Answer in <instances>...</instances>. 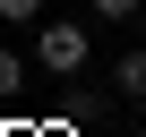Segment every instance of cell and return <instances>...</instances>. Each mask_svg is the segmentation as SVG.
I'll list each match as a JSON object with an SVG mask.
<instances>
[{"label": "cell", "mask_w": 146, "mask_h": 137, "mask_svg": "<svg viewBox=\"0 0 146 137\" xmlns=\"http://www.w3.org/2000/svg\"><path fill=\"white\" fill-rule=\"evenodd\" d=\"M86 51H95V34H86L78 17H43V26H35V68H43V77H78Z\"/></svg>", "instance_id": "1"}, {"label": "cell", "mask_w": 146, "mask_h": 137, "mask_svg": "<svg viewBox=\"0 0 146 137\" xmlns=\"http://www.w3.org/2000/svg\"><path fill=\"white\" fill-rule=\"evenodd\" d=\"M112 94H129V103H146V43L112 60Z\"/></svg>", "instance_id": "2"}, {"label": "cell", "mask_w": 146, "mask_h": 137, "mask_svg": "<svg viewBox=\"0 0 146 137\" xmlns=\"http://www.w3.org/2000/svg\"><path fill=\"white\" fill-rule=\"evenodd\" d=\"M52 0H0V26H43Z\"/></svg>", "instance_id": "3"}, {"label": "cell", "mask_w": 146, "mask_h": 137, "mask_svg": "<svg viewBox=\"0 0 146 137\" xmlns=\"http://www.w3.org/2000/svg\"><path fill=\"white\" fill-rule=\"evenodd\" d=\"M17 86H26V60H17L9 43H0V94H17Z\"/></svg>", "instance_id": "4"}, {"label": "cell", "mask_w": 146, "mask_h": 137, "mask_svg": "<svg viewBox=\"0 0 146 137\" xmlns=\"http://www.w3.org/2000/svg\"><path fill=\"white\" fill-rule=\"evenodd\" d=\"M86 9H95L103 26H129V17H137V0H86Z\"/></svg>", "instance_id": "5"}]
</instances>
